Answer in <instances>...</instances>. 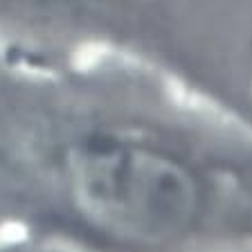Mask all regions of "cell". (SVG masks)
Masks as SVG:
<instances>
[{
	"mask_svg": "<svg viewBox=\"0 0 252 252\" xmlns=\"http://www.w3.org/2000/svg\"><path fill=\"white\" fill-rule=\"evenodd\" d=\"M0 232L68 252H248L252 126L128 59L0 50Z\"/></svg>",
	"mask_w": 252,
	"mask_h": 252,
	"instance_id": "obj_1",
	"label": "cell"
},
{
	"mask_svg": "<svg viewBox=\"0 0 252 252\" xmlns=\"http://www.w3.org/2000/svg\"><path fill=\"white\" fill-rule=\"evenodd\" d=\"M0 50L128 59L252 117V0H0Z\"/></svg>",
	"mask_w": 252,
	"mask_h": 252,
	"instance_id": "obj_2",
	"label": "cell"
}]
</instances>
